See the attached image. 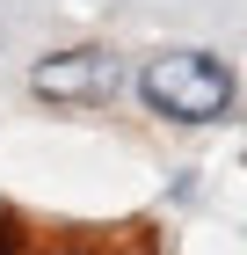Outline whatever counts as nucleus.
Masks as SVG:
<instances>
[{
	"label": "nucleus",
	"instance_id": "obj_2",
	"mask_svg": "<svg viewBox=\"0 0 247 255\" xmlns=\"http://www.w3.org/2000/svg\"><path fill=\"white\" fill-rule=\"evenodd\" d=\"M29 88L51 102H95L116 88V59H102V51H58V59H44L37 73H29Z\"/></svg>",
	"mask_w": 247,
	"mask_h": 255
},
{
	"label": "nucleus",
	"instance_id": "obj_1",
	"mask_svg": "<svg viewBox=\"0 0 247 255\" xmlns=\"http://www.w3.org/2000/svg\"><path fill=\"white\" fill-rule=\"evenodd\" d=\"M138 95L160 110V117H182V124H204L233 102V66L211 59V51H174V59H153L138 73Z\"/></svg>",
	"mask_w": 247,
	"mask_h": 255
},
{
	"label": "nucleus",
	"instance_id": "obj_3",
	"mask_svg": "<svg viewBox=\"0 0 247 255\" xmlns=\"http://www.w3.org/2000/svg\"><path fill=\"white\" fill-rule=\"evenodd\" d=\"M0 255H7V234H0Z\"/></svg>",
	"mask_w": 247,
	"mask_h": 255
}]
</instances>
